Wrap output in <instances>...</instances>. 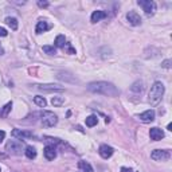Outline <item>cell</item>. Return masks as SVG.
Segmentation results:
<instances>
[{
	"label": "cell",
	"mask_w": 172,
	"mask_h": 172,
	"mask_svg": "<svg viewBox=\"0 0 172 172\" xmlns=\"http://www.w3.org/2000/svg\"><path fill=\"white\" fill-rule=\"evenodd\" d=\"M88 90L92 93L97 94H104L108 97H117L120 94V90L116 88L110 82H104V81H98V82H92L88 85Z\"/></svg>",
	"instance_id": "6da1fadb"
},
{
	"label": "cell",
	"mask_w": 172,
	"mask_h": 172,
	"mask_svg": "<svg viewBox=\"0 0 172 172\" xmlns=\"http://www.w3.org/2000/svg\"><path fill=\"white\" fill-rule=\"evenodd\" d=\"M164 85H163L161 82H155L152 85V88H151V90H149V98H148V101H149V104L151 105H157L160 101H161V98H163V96H164Z\"/></svg>",
	"instance_id": "7a4b0ae2"
},
{
	"label": "cell",
	"mask_w": 172,
	"mask_h": 172,
	"mask_svg": "<svg viewBox=\"0 0 172 172\" xmlns=\"http://www.w3.org/2000/svg\"><path fill=\"white\" fill-rule=\"evenodd\" d=\"M40 120H42V125L44 126V128L54 126V125H57V123H58L57 114H54L53 112H48V110H44V112L40 113Z\"/></svg>",
	"instance_id": "3957f363"
},
{
	"label": "cell",
	"mask_w": 172,
	"mask_h": 172,
	"mask_svg": "<svg viewBox=\"0 0 172 172\" xmlns=\"http://www.w3.org/2000/svg\"><path fill=\"white\" fill-rule=\"evenodd\" d=\"M6 151L11 155H20L22 151H23V143L18 141V140H11V141L7 143Z\"/></svg>",
	"instance_id": "277c9868"
},
{
	"label": "cell",
	"mask_w": 172,
	"mask_h": 172,
	"mask_svg": "<svg viewBox=\"0 0 172 172\" xmlns=\"http://www.w3.org/2000/svg\"><path fill=\"white\" fill-rule=\"evenodd\" d=\"M137 4L140 7L144 10V12L147 13V15H153L156 11V3L152 2V0H139Z\"/></svg>",
	"instance_id": "5b68a950"
},
{
	"label": "cell",
	"mask_w": 172,
	"mask_h": 172,
	"mask_svg": "<svg viewBox=\"0 0 172 172\" xmlns=\"http://www.w3.org/2000/svg\"><path fill=\"white\" fill-rule=\"evenodd\" d=\"M151 157L155 161H165L171 157V153L169 151H165V149H155L151 153Z\"/></svg>",
	"instance_id": "8992f818"
},
{
	"label": "cell",
	"mask_w": 172,
	"mask_h": 172,
	"mask_svg": "<svg viewBox=\"0 0 172 172\" xmlns=\"http://www.w3.org/2000/svg\"><path fill=\"white\" fill-rule=\"evenodd\" d=\"M38 90H42V92H65V88H62L59 85H37Z\"/></svg>",
	"instance_id": "52a82bcc"
},
{
	"label": "cell",
	"mask_w": 172,
	"mask_h": 172,
	"mask_svg": "<svg viewBox=\"0 0 172 172\" xmlns=\"http://www.w3.org/2000/svg\"><path fill=\"white\" fill-rule=\"evenodd\" d=\"M126 19H128V22L132 26H139L141 23V18H140V15L136 11H129L126 13Z\"/></svg>",
	"instance_id": "ba28073f"
},
{
	"label": "cell",
	"mask_w": 172,
	"mask_h": 172,
	"mask_svg": "<svg viewBox=\"0 0 172 172\" xmlns=\"http://www.w3.org/2000/svg\"><path fill=\"white\" fill-rule=\"evenodd\" d=\"M98 152H99V155H101L102 159H109V157L113 155V148L109 147V145H106V144H102L101 147H99L98 149Z\"/></svg>",
	"instance_id": "9c48e42d"
},
{
	"label": "cell",
	"mask_w": 172,
	"mask_h": 172,
	"mask_svg": "<svg viewBox=\"0 0 172 172\" xmlns=\"http://www.w3.org/2000/svg\"><path fill=\"white\" fill-rule=\"evenodd\" d=\"M139 119H140V121H143V123H152V121L155 120V110L151 109V110L144 112L139 116Z\"/></svg>",
	"instance_id": "30bf717a"
},
{
	"label": "cell",
	"mask_w": 172,
	"mask_h": 172,
	"mask_svg": "<svg viewBox=\"0 0 172 172\" xmlns=\"http://www.w3.org/2000/svg\"><path fill=\"white\" fill-rule=\"evenodd\" d=\"M149 136H151V139L153 141H159V140L164 137V132L160 128H156L155 126V128H151V130H149Z\"/></svg>",
	"instance_id": "8fae6325"
},
{
	"label": "cell",
	"mask_w": 172,
	"mask_h": 172,
	"mask_svg": "<svg viewBox=\"0 0 172 172\" xmlns=\"http://www.w3.org/2000/svg\"><path fill=\"white\" fill-rule=\"evenodd\" d=\"M11 134L13 136V137L16 139H28V137H33V133L31 132H27V130H22V129H13Z\"/></svg>",
	"instance_id": "7c38bea8"
},
{
	"label": "cell",
	"mask_w": 172,
	"mask_h": 172,
	"mask_svg": "<svg viewBox=\"0 0 172 172\" xmlns=\"http://www.w3.org/2000/svg\"><path fill=\"white\" fill-rule=\"evenodd\" d=\"M44 157H46L47 160H54L55 159V156H57V152H55V147H53V145H46L44 147Z\"/></svg>",
	"instance_id": "4fadbf2b"
},
{
	"label": "cell",
	"mask_w": 172,
	"mask_h": 172,
	"mask_svg": "<svg viewBox=\"0 0 172 172\" xmlns=\"http://www.w3.org/2000/svg\"><path fill=\"white\" fill-rule=\"evenodd\" d=\"M51 24H48L46 20H39L38 24H37V28H35V33L37 34H42V33H46L47 30L51 28Z\"/></svg>",
	"instance_id": "5bb4252c"
},
{
	"label": "cell",
	"mask_w": 172,
	"mask_h": 172,
	"mask_svg": "<svg viewBox=\"0 0 172 172\" xmlns=\"http://www.w3.org/2000/svg\"><path fill=\"white\" fill-rule=\"evenodd\" d=\"M104 18H106V12H104V11H94L92 13V23H97V22L104 19Z\"/></svg>",
	"instance_id": "9a60e30c"
},
{
	"label": "cell",
	"mask_w": 172,
	"mask_h": 172,
	"mask_svg": "<svg viewBox=\"0 0 172 172\" xmlns=\"http://www.w3.org/2000/svg\"><path fill=\"white\" fill-rule=\"evenodd\" d=\"M24 153H26V156L28 157V159H31V160L37 157V151H35L34 147H27L26 151H24Z\"/></svg>",
	"instance_id": "2e32d148"
},
{
	"label": "cell",
	"mask_w": 172,
	"mask_h": 172,
	"mask_svg": "<svg viewBox=\"0 0 172 172\" xmlns=\"http://www.w3.org/2000/svg\"><path fill=\"white\" fill-rule=\"evenodd\" d=\"M97 123H98V119H97V116H94V114H92V116L86 117V125H88V126H89V128H92V126H94V125H97Z\"/></svg>",
	"instance_id": "e0dca14e"
},
{
	"label": "cell",
	"mask_w": 172,
	"mask_h": 172,
	"mask_svg": "<svg viewBox=\"0 0 172 172\" xmlns=\"http://www.w3.org/2000/svg\"><path fill=\"white\" fill-rule=\"evenodd\" d=\"M130 89H132V92H134V93H141L144 90V83L141 82V81H137V82L133 83V86Z\"/></svg>",
	"instance_id": "ac0fdd59"
},
{
	"label": "cell",
	"mask_w": 172,
	"mask_h": 172,
	"mask_svg": "<svg viewBox=\"0 0 172 172\" xmlns=\"http://www.w3.org/2000/svg\"><path fill=\"white\" fill-rule=\"evenodd\" d=\"M78 167L81 169H82L83 172H93V167L89 164V163H86V161H79L78 163Z\"/></svg>",
	"instance_id": "d6986e66"
},
{
	"label": "cell",
	"mask_w": 172,
	"mask_h": 172,
	"mask_svg": "<svg viewBox=\"0 0 172 172\" xmlns=\"http://www.w3.org/2000/svg\"><path fill=\"white\" fill-rule=\"evenodd\" d=\"M6 23L10 26L12 30H18V26H19V24H18V20L15 19V18H10V16L6 18Z\"/></svg>",
	"instance_id": "ffe728a7"
},
{
	"label": "cell",
	"mask_w": 172,
	"mask_h": 172,
	"mask_svg": "<svg viewBox=\"0 0 172 172\" xmlns=\"http://www.w3.org/2000/svg\"><path fill=\"white\" fill-rule=\"evenodd\" d=\"M34 102L37 104L38 106H40V108H44L47 105V101L44 99V97H42V96H37V97H34Z\"/></svg>",
	"instance_id": "44dd1931"
},
{
	"label": "cell",
	"mask_w": 172,
	"mask_h": 172,
	"mask_svg": "<svg viewBox=\"0 0 172 172\" xmlns=\"http://www.w3.org/2000/svg\"><path fill=\"white\" fill-rule=\"evenodd\" d=\"M44 141H47L48 144H51L53 147H54V145H61V144H62V141H61L59 139L50 137V136H46V137H44Z\"/></svg>",
	"instance_id": "7402d4cb"
},
{
	"label": "cell",
	"mask_w": 172,
	"mask_h": 172,
	"mask_svg": "<svg viewBox=\"0 0 172 172\" xmlns=\"http://www.w3.org/2000/svg\"><path fill=\"white\" fill-rule=\"evenodd\" d=\"M51 104L54 106H62L65 104V98L63 97H53L51 98Z\"/></svg>",
	"instance_id": "603a6c76"
},
{
	"label": "cell",
	"mask_w": 172,
	"mask_h": 172,
	"mask_svg": "<svg viewBox=\"0 0 172 172\" xmlns=\"http://www.w3.org/2000/svg\"><path fill=\"white\" fill-rule=\"evenodd\" d=\"M66 43V39L63 35H58V37L55 38V47H63Z\"/></svg>",
	"instance_id": "cb8c5ba5"
},
{
	"label": "cell",
	"mask_w": 172,
	"mask_h": 172,
	"mask_svg": "<svg viewBox=\"0 0 172 172\" xmlns=\"http://www.w3.org/2000/svg\"><path fill=\"white\" fill-rule=\"evenodd\" d=\"M11 108H12V102H8L7 105H4L3 110L0 112V116H2V117H7L8 113H10V110H11Z\"/></svg>",
	"instance_id": "d4e9b609"
},
{
	"label": "cell",
	"mask_w": 172,
	"mask_h": 172,
	"mask_svg": "<svg viewBox=\"0 0 172 172\" xmlns=\"http://www.w3.org/2000/svg\"><path fill=\"white\" fill-rule=\"evenodd\" d=\"M43 51L46 54H48V55H54V54H57L55 47H54V46H43Z\"/></svg>",
	"instance_id": "484cf974"
},
{
	"label": "cell",
	"mask_w": 172,
	"mask_h": 172,
	"mask_svg": "<svg viewBox=\"0 0 172 172\" xmlns=\"http://www.w3.org/2000/svg\"><path fill=\"white\" fill-rule=\"evenodd\" d=\"M63 48H66V51L69 53V54H75V50H74L73 47H71V44H70V43H65Z\"/></svg>",
	"instance_id": "4316f807"
},
{
	"label": "cell",
	"mask_w": 172,
	"mask_h": 172,
	"mask_svg": "<svg viewBox=\"0 0 172 172\" xmlns=\"http://www.w3.org/2000/svg\"><path fill=\"white\" fill-rule=\"evenodd\" d=\"M38 6H39L40 8H46V7L50 6V3H48V2H42V0H39V2H38Z\"/></svg>",
	"instance_id": "83f0119b"
},
{
	"label": "cell",
	"mask_w": 172,
	"mask_h": 172,
	"mask_svg": "<svg viewBox=\"0 0 172 172\" xmlns=\"http://www.w3.org/2000/svg\"><path fill=\"white\" fill-rule=\"evenodd\" d=\"M163 67H165V69H169V67H171V61L169 59H167V61H164V62H163V65H161Z\"/></svg>",
	"instance_id": "f1b7e54d"
},
{
	"label": "cell",
	"mask_w": 172,
	"mask_h": 172,
	"mask_svg": "<svg viewBox=\"0 0 172 172\" xmlns=\"http://www.w3.org/2000/svg\"><path fill=\"white\" fill-rule=\"evenodd\" d=\"M7 30L3 28V27H0V37H7Z\"/></svg>",
	"instance_id": "f546056e"
},
{
	"label": "cell",
	"mask_w": 172,
	"mask_h": 172,
	"mask_svg": "<svg viewBox=\"0 0 172 172\" xmlns=\"http://www.w3.org/2000/svg\"><path fill=\"white\" fill-rule=\"evenodd\" d=\"M121 172H137V171H134V169H132V168H126V167H123V168L120 169Z\"/></svg>",
	"instance_id": "4dcf8cb0"
},
{
	"label": "cell",
	"mask_w": 172,
	"mask_h": 172,
	"mask_svg": "<svg viewBox=\"0 0 172 172\" xmlns=\"http://www.w3.org/2000/svg\"><path fill=\"white\" fill-rule=\"evenodd\" d=\"M4 137H6V132H4V130H0V143L4 140Z\"/></svg>",
	"instance_id": "1f68e13d"
},
{
	"label": "cell",
	"mask_w": 172,
	"mask_h": 172,
	"mask_svg": "<svg viewBox=\"0 0 172 172\" xmlns=\"http://www.w3.org/2000/svg\"><path fill=\"white\" fill-rule=\"evenodd\" d=\"M167 128H168V130H172V124H168V126H167Z\"/></svg>",
	"instance_id": "d6a6232c"
},
{
	"label": "cell",
	"mask_w": 172,
	"mask_h": 172,
	"mask_svg": "<svg viewBox=\"0 0 172 172\" xmlns=\"http://www.w3.org/2000/svg\"><path fill=\"white\" fill-rule=\"evenodd\" d=\"M2 54H4V50H3L2 47H0V55H2Z\"/></svg>",
	"instance_id": "836d02e7"
}]
</instances>
